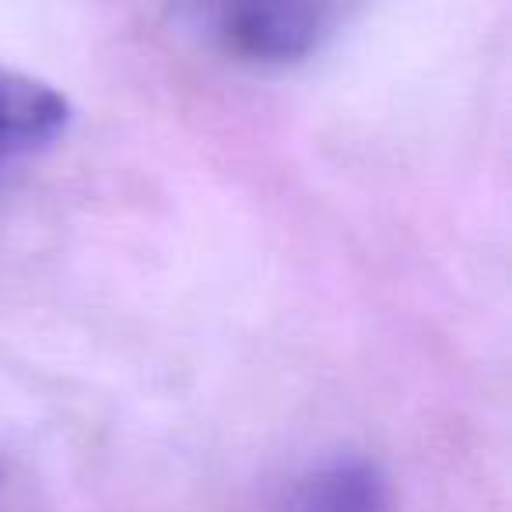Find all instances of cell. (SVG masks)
Returning a JSON list of instances; mask_svg holds the SVG:
<instances>
[{
    "label": "cell",
    "mask_w": 512,
    "mask_h": 512,
    "mask_svg": "<svg viewBox=\"0 0 512 512\" xmlns=\"http://www.w3.org/2000/svg\"><path fill=\"white\" fill-rule=\"evenodd\" d=\"M207 22L232 53L256 64L299 60L330 32L337 0H207Z\"/></svg>",
    "instance_id": "obj_1"
},
{
    "label": "cell",
    "mask_w": 512,
    "mask_h": 512,
    "mask_svg": "<svg viewBox=\"0 0 512 512\" xmlns=\"http://www.w3.org/2000/svg\"><path fill=\"white\" fill-rule=\"evenodd\" d=\"M67 127V99L50 85L0 64V183Z\"/></svg>",
    "instance_id": "obj_2"
},
{
    "label": "cell",
    "mask_w": 512,
    "mask_h": 512,
    "mask_svg": "<svg viewBox=\"0 0 512 512\" xmlns=\"http://www.w3.org/2000/svg\"><path fill=\"white\" fill-rule=\"evenodd\" d=\"M281 512H393L390 484L376 463L337 456L292 484Z\"/></svg>",
    "instance_id": "obj_3"
}]
</instances>
